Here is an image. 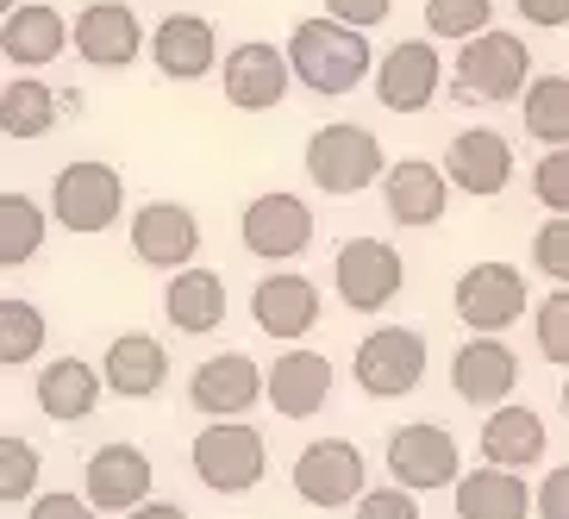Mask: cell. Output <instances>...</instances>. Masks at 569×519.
Masks as SVG:
<instances>
[{
  "mask_svg": "<svg viewBox=\"0 0 569 519\" xmlns=\"http://www.w3.org/2000/svg\"><path fill=\"white\" fill-rule=\"evenodd\" d=\"M119 519H188L176 501H144V507H132V513H119Z\"/></svg>",
  "mask_w": 569,
  "mask_h": 519,
  "instance_id": "ee69618b",
  "label": "cell"
},
{
  "mask_svg": "<svg viewBox=\"0 0 569 519\" xmlns=\"http://www.w3.org/2000/svg\"><path fill=\"white\" fill-rule=\"evenodd\" d=\"M351 519H419V501H413V488H369L363 501H357Z\"/></svg>",
  "mask_w": 569,
  "mask_h": 519,
  "instance_id": "f35d334b",
  "label": "cell"
},
{
  "mask_svg": "<svg viewBox=\"0 0 569 519\" xmlns=\"http://www.w3.org/2000/svg\"><path fill=\"white\" fill-rule=\"evenodd\" d=\"M132 251H138V263L176 276V269H188L194 251H201V219L188 213L182 201H144L132 213Z\"/></svg>",
  "mask_w": 569,
  "mask_h": 519,
  "instance_id": "5bb4252c",
  "label": "cell"
},
{
  "mask_svg": "<svg viewBox=\"0 0 569 519\" xmlns=\"http://www.w3.org/2000/svg\"><path fill=\"white\" fill-rule=\"evenodd\" d=\"M151 63L163 69L169 82H201L207 69L219 63V38L201 13H169L151 32Z\"/></svg>",
  "mask_w": 569,
  "mask_h": 519,
  "instance_id": "d4e9b609",
  "label": "cell"
},
{
  "mask_svg": "<svg viewBox=\"0 0 569 519\" xmlns=\"http://www.w3.org/2000/svg\"><path fill=\"white\" fill-rule=\"evenodd\" d=\"M151 488H157V463L138 445H101L82 469V495L101 513H132V507L151 501Z\"/></svg>",
  "mask_w": 569,
  "mask_h": 519,
  "instance_id": "4fadbf2b",
  "label": "cell"
},
{
  "mask_svg": "<svg viewBox=\"0 0 569 519\" xmlns=\"http://www.w3.org/2000/svg\"><path fill=\"white\" fill-rule=\"evenodd\" d=\"M138 51H151L144 44V26L126 0H88L82 13H76V57L94 69H126L138 63Z\"/></svg>",
  "mask_w": 569,
  "mask_h": 519,
  "instance_id": "9a60e30c",
  "label": "cell"
},
{
  "mask_svg": "<svg viewBox=\"0 0 569 519\" xmlns=\"http://www.w3.org/2000/svg\"><path fill=\"white\" fill-rule=\"evenodd\" d=\"M519 19L526 26H545V32H557V26H569V0H513Z\"/></svg>",
  "mask_w": 569,
  "mask_h": 519,
  "instance_id": "7bdbcfd3",
  "label": "cell"
},
{
  "mask_svg": "<svg viewBox=\"0 0 569 519\" xmlns=\"http://www.w3.org/2000/svg\"><path fill=\"white\" fill-rule=\"evenodd\" d=\"M438 82H445V63H438V51L426 38H401L376 63V94H382L388 113H426L438 101Z\"/></svg>",
  "mask_w": 569,
  "mask_h": 519,
  "instance_id": "2e32d148",
  "label": "cell"
},
{
  "mask_svg": "<svg viewBox=\"0 0 569 519\" xmlns=\"http://www.w3.org/2000/svg\"><path fill=\"white\" fill-rule=\"evenodd\" d=\"M38 445H26V438H0V501L19 507V501H32V488H38Z\"/></svg>",
  "mask_w": 569,
  "mask_h": 519,
  "instance_id": "e575fe53",
  "label": "cell"
},
{
  "mask_svg": "<svg viewBox=\"0 0 569 519\" xmlns=\"http://www.w3.org/2000/svg\"><path fill=\"white\" fill-rule=\"evenodd\" d=\"M38 251H44V207L26 201L19 188H7L0 194V263L19 269V263H32Z\"/></svg>",
  "mask_w": 569,
  "mask_h": 519,
  "instance_id": "4dcf8cb0",
  "label": "cell"
},
{
  "mask_svg": "<svg viewBox=\"0 0 569 519\" xmlns=\"http://www.w3.org/2000/svg\"><path fill=\"white\" fill-rule=\"evenodd\" d=\"M451 495H457V519H526V513H538V488H526L519 469H495V463L469 469Z\"/></svg>",
  "mask_w": 569,
  "mask_h": 519,
  "instance_id": "484cf974",
  "label": "cell"
},
{
  "mask_svg": "<svg viewBox=\"0 0 569 519\" xmlns=\"http://www.w3.org/2000/svg\"><path fill=\"white\" fill-rule=\"evenodd\" d=\"M288 82H295L288 51H276L263 38H251V44H238V51L226 57V101H232L238 113H269V107H282Z\"/></svg>",
  "mask_w": 569,
  "mask_h": 519,
  "instance_id": "e0dca14e",
  "label": "cell"
},
{
  "mask_svg": "<svg viewBox=\"0 0 569 519\" xmlns=\"http://www.w3.org/2000/svg\"><path fill=\"white\" fill-rule=\"evenodd\" d=\"M513 382H519L513 345H501L488 332H469V345L451 357V388H457V401H469V407H501L513 395Z\"/></svg>",
  "mask_w": 569,
  "mask_h": 519,
  "instance_id": "d6986e66",
  "label": "cell"
},
{
  "mask_svg": "<svg viewBox=\"0 0 569 519\" xmlns=\"http://www.w3.org/2000/svg\"><path fill=\"white\" fill-rule=\"evenodd\" d=\"M238 238H244V251L263 257V263H288V257H301L313 244V207L301 194H257L238 219Z\"/></svg>",
  "mask_w": 569,
  "mask_h": 519,
  "instance_id": "7c38bea8",
  "label": "cell"
},
{
  "mask_svg": "<svg viewBox=\"0 0 569 519\" xmlns=\"http://www.w3.org/2000/svg\"><path fill=\"white\" fill-rule=\"evenodd\" d=\"M163 319L176 326V332H188V338L219 332V319H226V282H219L213 269H201V263L176 269L169 288H163Z\"/></svg>",
  "mask_w": 569,
  "mask_h": 519,
  "instance_id": "4316f807",
  "label": "cell"
},
{
  "mask_svg": "<svg viewBox=\"0 0 569 519\" xmlns=\"http://www.w3.org/2000/svg\"><path fill=\"white\" fill-rule=\"evenodd\" d=\"M26 519H101V507L88 501H76V495H63V488H57V495H38L32 507H26Z\"/></svg>",
  "mask_w": 569,
  "mask_h": 519,
  "instance_id": "ab89813d",
  "label": "cell"
},
{
  "mask_svg": "<svg viewBox=\"0 0 569 519\" xmlns=\"http://www.w3.org/2000/svg\"><path fill=\"white\" fill-rule=\"evenodd\" d=\"M326 13L357 26V32H369V26H382V19L395 13V0H326Z\"/></svg>",
  "mask_w": 569,
  "mask_h": 519,
  "instance_id": "60d3db41",
  "label": "cell"
},
{
  "mask_svg": "<svg viewBox=\"0 0 569 519\" xmlns=\"http://www.w3.org/2000/svg\"><path fill=\"white\" fill-rule=\"evenodd\" d=\"M532 332H538V351L569 369V288H557V295H545V301H538Z\"/></svg>",
  "mask_w": 569,
  "mask_h": 519,
  "instance_id": "d590c367",
  "label": "cell"
},
{
  "mask_svg": "<svg viewBox=\"0 0 569 519\" xmlns=\"http://www.w3.org/2000/svg\"><path fill=\"white\" fill-rule=\"evenodd\" d=\"M532 263L551 276L557 288H569V213H551L532 238Z\"/></svg>",
  "mask_w": 569,
  "mask_h": 519,
  "instance_id": "8d00e7d4",
  "label": "cell"
},
{
  "mask_svg": "<svg viewBox=\"0 0 569 519\" xmlns=\"http://www.w3.org/2000/svg\"><path fill=\"white\" fill-rule=\"evenodd\" d=\"M38 351H44V313H38L32 301L7 295V301H0V363L19 369V363H32Z\"/></svg>",
  "mask_w": 569,
  "mask_h": 519,
  "instance_id": "d6a6232c",
  "label": "cell"
},
{
  "mask_svg": "<svg viewBox=\"0 0 569 519\" xmlns=\"http://www.w3.org/2000/svg\"><path fill=\"white\" fill-rule=\"evenodd\" d=\"M532 194L551 213H569V144H557V151H545L538 157V169H532Z\"/></svg>",
  "mask_w": 569,
  "mask_h": 519,
  "instance_id": "74e56055",
  "label": "cell"
},
{
  "mask_svg": "<svg viewBox=\"0 0 569 519\" xmlns=\"http://www.w3.org/2000/svg\"><path fill=\"white\" fill-rule=\"evenodd\" d=\"M451 82H457V101H469V107L476 101H519L532 88V51L513 32H482L457 51Z\"/></svg>",
  "mask_w": 569,
  "mask_h": 519,
  "instance_id": "5b68a950",
  "label": "cell"
},
{
  "mask_svg": "<svg viewBox=\"0 0 569 519\" xmlns=\"http://www.w3.org/2000/svg\"><path fill=\"white\" fill-rule=\"evenodd\" d=\"M445 176H451L463 194L488 201V194H501V188L513 182V144H507L501 132H488V126L457 132L451 151H445Z\"/></svg>",
  "mask_w": 569,
  "mask_h": 519,
  "instance_id": "7402d4cb",
  "label": "cell"
},
{
  "mask_svg": "<svg viewBox=\"0 0 569 519\" xmlns=\"http://www.w3.org/2000/svg\"><path fill=\"white\" fill-rule=\"evenodd\" d=\"M538 519H569V463H557L538 482Z\"/></svg>",
  "mask_w": 569,
  "mask_h": 519,
  "instance_id": "b9f144b4",
  "label": "cell"
},
{
  "mask_svg": "<svg viewBox=\"0 0 569 519\" xmlns=\"http://www.w3.org/2000/svg\"><path fill=\"white\" fill-rule=\"evenodd\" d=\"M545 451H551V432H545V419L532 413V407H488L482 419V438H476V457L495 469H526L545 463Z\"/></svg>",
  "mask_w": 569,
  "mask_h": 519,
  "instance_id": "44dd1931",
  "label": "cell"
},
{
  "mask_svg": "<svg viewBox=\"0 0 569 519\" xmlns=\"http://www.w3.org/2000/svg\"><path fill=\"white\" fill-rule=\"evenodd\" d=\"M563 413H569V382H563Z\"/></svg>",
  "mask_w": 569,
  "mask_h": 519,
  "instance_id": "f6af8a7d",
  "label": "cell"
},
{
  "mask_svg": "<svg viewBox=\"0 0 569 519\" xmlns=\"http://www.w3.org/2000/svg\"><path fill=\"white\" fill-rule=\"evenodd\" d=\"M119 213H126V182H119L113 163L82 157V163L57 169V182H51V219L63 226V232L94 238V232H107V226H119Z\"/></svg>",
  "mask_w": 569,
  "mask_h": 519,
  "instance_id": "277c9868",
  "label": "cell"
},
{
  "mask_svg": "<svg viewBox=\"0 0 569 519\" xmlns=\"http://www.w3.org/2000/svg\"><path fill=\"white\" fill-rule=\"evenodd\" d=\"M188 463L213 495H251L269 469V451L251 419H207V432L188 445Z\"/></svg>",
  "mask_w": 569,
  "mask_h": 519,
  "instance_id": "7a4b0ae2",
  "label": "cell"
},
{
  "mask_svg": "<svg viewBox=\"0 0 569 519\" xmlns=\"http://www.w3.org/2000/svg\"><path fill=\"white\" fill-rule=\"evenodd\" d=\"M57 113H63V94H51L38 76H19V82L0 88V132L13 144L19 138H44L57 126Z\"/></svg>",
  "mask_w": 569,
  "mask_h": 519,
  "instance_id": "f546056e",
  "label": "cell"
},
{
  "mask_svg": "<svg viewBox=\"0 0 569 519\" xmlns=\"http://www.w3.org/2000/svg\"><path fill=\"white\" fill-rule=\"evenodd\" d=\"M357 388L369 401H401L426 382V338L407 332V326H376V332L357 345V363H351Z\"/></svg>",
  "mask_w": 569,
  "mask_h": 519,
  "instance_id": "9c48e42d",
  "label": "cell"
},
{
  "mask_svg": "<svg viewBox=\"0 0 569 519\" xmlns=\"http://www.w3.org/2000/svg\"><path fill=\"white\" fill-rule=\"evenodd\" d=\"M526 132L538 138V144H569V76H532V88H526Z\"/></svg>",
  "mask_w": 569,
  "mask_h": 519,
  "instance_id": "1f68e13d",
  "label": "cell"
},
{
  "mask_svg": "<svg viewBox=\"0 0 569 519\" xmlns=\"http://www.w3.org/2000/svg\"><path fill=\"white\" fill-rule=\"evenodd\" d=\"M257 401H269V369H257L244 351H219L188 376V407L207 419H244Z\"/></svg>",
  "mask_w": 569,
  "mask_h": 519,
  "instance_id": "30bf717a",
  "label": "cell"
},
{
  "mask_svg": "<svg viewBox=\"0 0 569 519\" xmlns=\"http://www.w3.org/2000/svg\"><path fill=\"white\" fill-rule=\"evenodd\" d=\"M457 319H463L469 332H488L501 338L513 319H526V276L513 263H476L457 276Z\"/></svg>",
  "mask_w": 569,
  "mask_h": 519,
  "instance_id": "8fae6325",
  "label": "cell"
},
{
  "mask_svg": "<svg viewBox=\"0 0 569 519\" xmlns=\"http://www.w3.org/2000/svg\"><path fill=\"white\" fill-rule=\"evenodd\" d=\"M251 319L269 338L295 345V338H307L319 326V288L307 276H295V269H276V276H263L251 288Z\"/></svg>",
  "mask_w": 569,
  "mask_h": 519,
  "instance_id": "ffe728a7",
  "label": "cell"
},
{
  "mask_svg": "<svg viewBox=\"0 0 569 519\" xmlns=\"http://www.w3.org/2000/svg\"><path fill=\"white\" fill-rule=\"evenodd\" d=\"M451 176L426 157H407V163H388L382 176V207L395 226H438L445 207H451Z\"/></svg>",
  "mask_w": 569,
  "mask_h": 519,
  "instance_id": "ac0fdd59",
  "label": "cell"
},
{
  "mask_svg": "<svg viewBox=\"0 0 569 519\" xmlns=\"http://www.w3.org/2000/svg\"><path fill=\"white\" fill-rule=\"evenodd\" d=\"M288 482H295V495L307 507H326L332 513V507H357L369 495V463L351 438H313V445H301Z\"/></svg>",
  "mask_w": 569,
  "mask_h": 519,
  "instance_id": "52a82bcc",
  "label": "cell"
},
{
  "mask_svg": "<svg viewBox=\"0 0 569 519\" xmlns=\"http://www.w3.org/2000/svg\"><path fill=\"white\" fill-rule=\"evenodd\" d=\"M101 388H107V376L94 363H82V357H57V363L38 369V407L57 426H76V419L94 413L101 407Z\"/></svg>",
  "mask_w": 569,
  "mask_h": 519,
  "instance_id": "f1b7e54d",
  "label": "cell"
},
{
  "mask_svg": "<svg viewBox=\"0 0 569 519\" xmlns=\"http://www.w3.org/2000/svg\"><path fill=\"white\" fill-rule=\"evenodd\" d=\"M332 288H338V301L357 307V313H382V307L401 301L407 263L388 238H345L332 257Z\"/></svg>",
  "mask_w": 569,
  "mask_h": 519,
  "instance_id": "8992f818",
  "label": "cell"
},
{
  "mask_svg": "<svg viewBox=\"0 0 569 519\" xmlns=\"http://www.w3.org/2000/svg\"><path fill=\"white\" fill-rule=\"evenodd\" d=\"M332 401V363L326 351H282L269 363V407L282 419H313Z\"/></svg>",
  "mask_w": 569,
  "mask_h": 519,
  "instance_id": "cb8c5ba5",
  "label": "cell"
},
{
  "mask_svg": "<svg viewBox=\"0 0 569 519\" xmlns=\"http://www.w3.org/2000/svg\"><path fill=\"white\" fill-rule=\"evenodd\" d=\"M307 176H313L319 194H363L388 176V157L376 144V132L338 119V126H319L307 138Z\"/></svg>",
  "mask_w": 569,
  "mask_h": 519,
  "instance_id": "3957f363",
  "label": "cell"
},
{
  "mask_svg": "<svg viewBox=\"0 0 569 519\" xmlns=\"http://www.w3.org/2000/svg\"><path fill=\"white\" fill-rule=\"evenodd\" d=\"M288 63H295V82L313 88V94H351L369 76V38L332 13L301 19L288 32Z\"/></svg>",
  "mask_w": 569,
  "mask_h": 519,
  "instance_id": "6da1fadb",
  "label": "cell"
},
{
  "mask_svg": "<svg viewBox=\"0 0 569 519\" xmlns=\"http://www.w3.org/2000/svg\"><path fill=\"white\" fill-rule=\"evenodd\" d=\"M69 51V19L44 0L32 7H7V26H0V57L13 69H44Z\"/></svg>",
  "mask_w": 569,
  "mask_h": 519,
  "instance_id": "603a6c76",
  "label": "cell"
},
{
  "mask_svg": "<svg viewBox=\"0 0 569 519\" xmlns=\"http://www.w3.org/2000/svg\"><path fill=\"white\" fill-rule=\"evenodd\" d=\"M388 476L413 495H432V488H457L463 482V451L457 438L432 419H413V426H395L388 432Z\"/></svg>",
  "mask_w": 569,
  "mask_h": 519,
  "instance_id": "ba28073f",
  "label": "cell"
},
{
  "mask_svg": "<svg viewBox=\"0 0 569 519\" xmlns=\"http://www.w3.org/2000/svg\"><path fill=\"white\" fill-rule=\"evenodd\" d=\"M101 376H107L113 395H126V401H151L157 388L169 382V351L151 332H119L113 345H107Z\"/></svg>",
  "mask_w": 569,
  "mask_h": 519,
  "instance_id": "83f0119b",
  "label": "cell"
},
{
  "mask_svg": "<svg viewBox=\"0 0 569 519\" xmlns=\"http://www.w3.org/2000/svg\"><path fill=\"white\" fill-rule=\"evenodd\" d=\"M488 13H495V0H426V32L451 38V44H469V38L495 32Z\"/></svg>",
  "mask_w": 569,
  "mask_h": 519,
  "instance_id": "836d02e7",
  "label": "cell"
}]
</instances>
